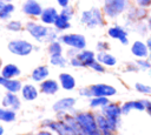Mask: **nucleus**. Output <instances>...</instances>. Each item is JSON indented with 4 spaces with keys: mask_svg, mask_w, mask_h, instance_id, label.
<instances>
[{
    "mask_svg": "<svg viewBox=\"0 0 151 135\" xmlns=\"http://www.w3.org/2000/svg\"><path fill=\"white\" fill-rule=\"evenodd\" d=\"M26 28H27V31L29 32V34H31L34 39L39 40V41L46 40L47 34H48V32H50V28H47V27H45V26H41V25H38V23H34V22H28V23L26 25Z\"/></svg>",
    "mask_w": 151,
    "mask_h": 135,
    "instance_id": "nucleus-9",
    "label": "nucleus"
},
{
    "mask_svg": "<svg viewBox=\"0 0 151 135\" xmlns=\"http://www.w3.org/2000/svg\"><path fill=\"white\" fill-rule=\"evenodd\" d=\"M88 67L90 68H92L93 70H96V72H99V73H103L104 70H105V68H104V65H101L98 60H94V61H92L90 65H88Z\"/></svg>",
    "mask_w": 151,
    "mask_h": 135,
    "instance_id": "nucleus-33",
    "label": "nucleus"
},
{
    "mask_svg": "<svg viewBox=\"0 0 151 135\" xmlns=\"http://www.w3.org/2000/svg\"><path fill=\"white\" fill-rule=\"evenodd\" d=\"M76 104V99L73 97H64L60 99L59 101H57L53 104V110L57 113H65L66 110H70L73 108V106Z\"/></svg>",
    "mask_w": 151,
    "mask_h": 135,
    "instance_id": "nucleus-10",
    "label": "nucleus"
},
{
    "mask_svg": "<svg viewBox=\"0 0 151 135\" xmlns=\"http://www.w3.org/2000/svg\"><path fill=\"white\" fill-rule=\"evenodd\" d=\"M131 52L134 56H137L139 59H145L149 55L147 45L144 43L143 41H134L132 47H131Z\"/></svg>",
    "mask_w": 151,
    "mask_h": 135,
    "instance_id": "nucleus-13",
    "label": "nucleus"
},
{
    "mask_svg": "<svg viewBox=\"0 0 151 135\" xmlns=\"http://www.w3.org/2000/svg\"><path fill=\"white\" fill-rule=\"evenodd\" d=\"M81 62H83V65H84V67L85 66H87L88 67V65L92 62V61H94V53L92 52V50H80L77 55H76Z\"/></svg>",
    "mask_w": 151,
    "mask_h": 135,
    "instance_id": "nucleus-20",
    "label": "nucleus"
},
{
    "mask_svg": "<svg viewBox=\"0 0 151 135\" xmlns=\"http://www.w3.org/2000/svg\"><path fill=\"white\" fill-rule=\"evenodd\" d=\"M0 1H4V2H6V1H11V0H0Z\"/></svg>",
    "mask_w": 151,
    "mask_h": 135,
    "instance_id": "nucleus-48",
    "label": "nucleus"
},
{
    "mask_svg": "<svg viewBox=\"0 0 151 135\" xmlns=\"http://www.w3.org/2000/svg\"><path fill=\"white\" fill-rule=\"evenodd\" d=\"M0 85H2L11 93H15V92L20 90V88H21L20 81H18V80H11V79L4 77V76H0Z\"/></svg>",
    "mask_w": 151,
    "mask_h": 135,
    "instance_id": "nucleus-16",
    "label": "nucleus"
},
{
    "mask_svg": "<svg viewBox=\"0 0 151 135\" xmlns=\"http://www.w3.org/2000/svg\"><path fill=\"white\" fill-rule=\"evenodd\" d=\"M22 96H24L25 100L32 101V100L37 99L38 92H37V89H35L34 86H32V85H26V86H24V88H22Z\"/></svg>",
    "mask_w": 151,
    "mask_h": 135,
    "instance_id": "nucleus-23",
    "label": "nucleus"
},
{
    "mask_svg": "<svg viewBox=\"0 0 151 135\" xmlns=\"http://www.w3.org/2000/svg\"><path fill=\"white\" fill-rule=\"evenodd\" d=\"M133 108V101H127L122 106V114H129Z\"/></svg>",
    "mask_w": 151,
    "mask_h": 135,
    "instance_id": "nucleus-34",
    "label": "nucleus"
},
{
    "mask_svg": "<svg viewBox=\"0 0 151 135\" xmlns=\"http://www.w3.org/2000/svg\"><path fill=\"white\" fill-rule=\"evenodd\" d=\"M59 81H60L61 87L66 90H72L76 87V80L68 73H61L59 75Z\"/></svg>",
    "mask_w": 151,
    "mask_h": 135,
    "instance_id": "nucleus-15",
    "label": "nucleus"
},
{
    "mask_svg": "<svg viewBox=\"0 0 151 135\" xmlns=\"http://www.w3.org/2000/svg\"><path fill=\"white\" fill-rule=\"evenodd\" d=\"M13 11H14V6L12 4H5L4 1H0V18L1 19L8 18Z\"/></svg>",
    "mask_w": 151,
    "mask_h": 135,
    "instance_id": "nucleus-25",
    "label": "nucleus"
},
{
    "mask_svg": "<svg viewBox=\"0 0 151 135\" xmlns=\"http://www.w3.org/2000/svg\"><path fill=\"white\" fill-rule=\"evenodd\" d=\"M22 11H24V13H26L28 15L38 16L41 14L42 8L35 0H27L22 6Z\"/></svg>",
    "mask_w": 151,
    "mask_h": 135,
    "instance_id": "nucleus-12",
    "label": "nucleus"
},
{
    "mask_svg": "<svg viewBox=\"0 0 151 135\" xmlns=\"http://www.w3.org/2000/svg\"><path fill=\"white\" fill-rule=\"evenodd\" d=\"M68 21H70V20L65 19L64 16H61V15L59 14L58 18H57L55 21H54V26H55V28L59 29V31H65V29H67V28L71 27V25H70Z\"/></svg>",
    "mask_w": 151,
    "mask_h": 135,
    "instance_id": "nucleus-27",
    "label": "nucleus"
},
{
    "mask_svg": "<svg viewBox=\"0 0 151 135\" xmlns=\"http://www.w3.org/2000/svg\"><path fill=\"white\" fill-rule=\"evenodd\" d=\"M146 45H147V48H149V50L151 52V38H150V39H147V41H146Z\"/></svg>",
    "mask_w": 151,
    "mask_h": 135,
    "instance_id": "nucleus-44",
    "label": "nucleus"
},
{
    "mask_svg": "<svg viewBox=\"0 0 151 135\" xmlns=\"http://www.w3.org/2000/svg\"><path fill=\"white\" fill-rule=\"evenodd\" d=\"M109 99L106 96H93L90 100V106L92 108H97V107H104L109 103Z\"/></svg>",
    "mask_w": 151,
    "mask_h": 135,
    "instance_id": "nucleus-26",
    "label": "nucleus"
},
{
    "mask_svg": "<svg viewBox=\"0 0 151 135\" xmlns=\"http://www.w3.org/2000/svg\"><path fill=\"white\" fill-rule=\"evenodd\" d=\"M80 21H81V23L86 25L90 28H93V27H97V26H101L104 23L103 13L100 12L99 8H92L90 11H84L81 13Z\"/></svg>",
    "mask_w": 151,
    "mask_h": 135,
    "instance_id": "nucleus-3",
    "label": "nucleus"
},
{
    "mask_svg": "<svg viewBox=\"0 0 151 135\" xmlns=\"http://www.w3.org/2000/svg\"><path fill=\"white\" fill-rule=\"evenodd\" d=\"M44 124L57 131L59 135H76L74 130L66 121H47Z\"/></svg>",
    "mask_w": 151,
    "mask_h": 135,
    "instance_id": "nucleus-8",
    "label": "nucleus"
},
{
    "mask_svg": "<svg viewBox=\"0 0 151 135\" xmlns=\"http://www.w3.org/2000/svg\"><path fill=\"white\" fill-rule=\"evenodd\" d=\"M137 66L139 68H142L143 70H146V69H149L151 67V63L149 61H146V60H138L137 61Z\"/></svg>",
    "mask_w": 151,
    "mask_h": 135,
    "instance_id": "nucleus-37",
    "label": "nucleus"
},
{
    "mask_svg": "<svg viewBox=\"0 0 151 135\" xmlns=\"http://www.w3.org/2000/svg\"><path fill=\"white\" fill-rule=\"evenodd\" d=\"M96 58H97V60H98L101 65H105V66H114V65L117 63V59H116L113 55L106 53L105 50H104V52H99Z\"/></svg>",
    "mask_w": 151,
    "mask_h": 135,
    "instance_id": "nucleus-19",
    "label": "nucleus"
},
{
    "mask_svg": "<svg viewBox=\"0 0 151 135\" xmlns=\"http://www.w3.org/2000/svg\"><path fill=\"white\" fill-rule=\"evenodd\" d=\"M2 104L6 106V107H12L14 109H18L20 107V101L13 93H7L5 95V97H4Z\"/></svg>",
    "mask_w": 151,
    "mask_h": 135,
    "instance_id": "nucleus-21",
    "label": "nucleus"
},
{
    "mask_svg": "<svg viewBox=\"0 0 151 135\" xmlns=\"http://www.w3.org/2000/svg\"><path fill=\"white\" fill-rule=\"evenodd\" d=\"M136 2L139 7H144V8L151 5V0H136Z\"/></svg>",
    "mask_w": 151,
    "mask_h": 135,
    "instance_id": "nucleus-39",
    "label": "nucleus"
},
{
    "mask_svg": "<svg viewBox=\"0 0 151 135\" xmlns=\"http://www.w3.org/2000/svg\"><path fill=\"white\" fill-rule=\"evenodd\" d=\"M101 114L107 119L112 129L116 130L117 127L119 126V117L122 115V107H119L116 103H110L109 102L106 106L103 107Z\"/></svg>",
    "mask_w": 151,
    "mask_h": 135,
    "instance_id": "nucleus-2",
    "label": "nucleus"
},
{
    "mask_svg": "<svg viewBox=\"0 0 151 135\" xmlns=\"http://www.w3.org/2000/svg\"><path fill=\"white\" fill-rule=\"evenodd\" d=\"M15 119V113L12 110H6V109H1L0 108V120L6 121V122H11Z\"/></svg>",
    "mask_w": 151,
    "mask_h": 135,
    "instance_id": "nucleus-29",
    "label": "nucleus"
},
{
    "mask_svg": "<svg viewBox=\"0 0 151 135\" xmlns=\"http://www.w3.org/2000/svg\"><path fill=\"white\" fill-rule=\"evenodd\" d=\"M2 76L4 77H7V79H11V77H14V76H18L20 74V69L15 66V65H6L4 68H2Z\"/></svg>",
    "mask_w": 151,
    "mask_h": 135,
    "instance_id": "nucleus-24",
    "label": "nucleus"
},
{
    "mask_svg": "<svg viewBox=\"0 0 151 135\" xmlns=\"http://www.w3.org/2000/svg\"><path fill=\"white\" fill-rule=\"evenodd\" d=\"M145 15H146V11L144 9V7H139V8L134 9V13H133V16L134 18L140 19V18H144Z\"/></svg>",
    "mask_w": 151,
    "mask_h": 135,
    "instance_id": "nucleus-35",
    "label": "nucleus"
},
{
    "mask_svg": "<svg viewBox=\"0 0 151 135\" xmlns=\"http://www.w3.org/2000/svg\"><path fill=\"white\" fill-rule=\"evenodd\" d=\"M8 49L13 54L24 56V55H28L33 50V46H32V43H29L28 41H25V40H14L8 43Z\"/></svg>",
    "mask_w": 151,
    "mask_h": 135,
    "instance_id": "nucleus-6",
    "label": "nucleus"
},
{
    "mask_svg": "<svg viewBox=\"0 0 151 135\" xmlns=\"http://www.w3.org/2000/svg\"><path fill=\"white\" fill-rule=\"evenodd\" d=\"M79 94H80V95H85V96H91L90 88H83V89H80Z\"/></svg>",
    "mask_w": 151,
    "mask_h": 135,
    "instance_id": "nucleus-41",
    "label": "nucleus"
},
{
    "mask_svg": "<svg viewBox=\"0 0 151 135\" xmlns=\"http://www.w3.org/2000/svg\"><path fill=\"white\" fill-rule=\"evenodd\" d=\"M59 13L57 12L55 8L53 7H47L45 9H42L41 14H40V18H41V21L47 23V25H51V23H54L55 19L58 18Z\"/></svg>",
    "mask_w": 151,
    "mask_h": 135,
    "instance_id": "nucleus-14",
    "label": "nucleus"
},
{
    "mask_svg": "<svg viewBox=\"0 0 151 135\" xmlns=\"http://www.w3.org/2000/svg\"><path fill=\"white\" fill-rule=\"evenodd\" d=\"M47 76H48V68L46 66H39L32 73V79L34 81H42Z\"/></svg>",
    "mask_w": 151,
    "mask_h": 135,
    "instance_id": "nucleus-22",
    "label": "nucleus"
},
{
    "mask_svg": "<svg viewBox=\"0 0 151 135\" xmlns=\"http://www.w3.org/2000/svg\"><path fill=\"white\" fill-rule=\"evenodd\" d=\"M90 88V93H91V96H112L117 93V89L110 85H105V83H97V85H93Z\"/></svg>",
    "mask_w": 151,
    "mask_h": 135,
    "instance_id": "nucleus-7",
    "label": "nucleus"
},
{
    "mask_svg": "<svg viewBox=\"0 0 151 135\" xmlns=\"http://www.w3.org/2000/svg\"><path fill=\"white\" fill-rule=\"evenodd\" d=\"M134 88H136L137 92H139V93H143V94H151V87L147 86V85L137 82V83L134 85Z\"/></svg>",
    "mask_w": 151,
    "mask_h": 135,
    "instance_id": "nucleus-31",
    "label": "nucleus"
},
{
    "mask_svg": "<svg viewBox=\"0 0 151 135\" xmlns=\"http://www.w3.org/2000/svg\"><path fill=\"white\" fill-rule=\"evenodd\" d=\"M48 52H50V54L51 55H55V54H61V52H63V48H61V45H60V42H58V41H52L51 42V45H50V47H48Z\"/></svg>",
    "mask_w": 151,
    "mask_h": 135,
    "instance_id": "nucleus-30",
    "label": "nucleus"
},
{
    "mask_svg": "<svg viewBox=\"0 0 151 135\" xmlns=\"http://www.w3.org/2000/svg\"><path fill=\"white\" fill-rule=\"evenodd\" d=\"M147 26H149V28L151 29V16L149 18V22H147Z\"/></svg>",
    "mask_w": 151,
    "mask_h": 135,
    "instance_id": "nucleus-45",
    "label": "nucleus"
},
{
    "mask_svg": "<svg viewBox=\"0 0 151 135\" xmlns=\"http://www.w3.org/2000/svg\"><path fill=\"white\" fill-rule=\"evenodd\" d=\"M7 28L11 31H20L21 29V23L19 21H12L7 25Z\"/></svg>",
    "mask_w": 151,
    "mask_h": 135,
    "instance_id": "nucleus-36",
    "label": "nucleus"
},
{
    "mask_svg": "<svg viewBox=\"0 0 151 135\" xmlns=\"http://www.w3.org/2000/svg\"><path fill=\"white\" fill-rule=\"evenodd\" d=\"M150 59H151V54H150Z\"/></svg>",
    "mask_w": 151,
    "mask_h": 135,
    "instance_id": "nucleus-49",
    "label": "nucleus"
},
{
    "mask_svg": "<svg viewBox=\"0 0 151 135\" xmlns=\"http://www.w3.org/2000/svg\"><path fill=\"white\" fill-rule=\"evenodd\" d=\"M126 0H105L104 13L110 18H116L126 8Z\"/></svg>",
    "mask_w": 151,
    "mask_h": 135,
    "instance_id": "nucleus-4",
    "label": "nucleus"
},
{
    "mask_svg": "<svg viewBox=\"0 0 151 135\" xmlns=\"http://www.w3.org/2000/svg\"><path fill=\"white\" fill-rule=\"evenodd\" d=\"M71 65L73 66V67H84V65H83V62L77 58V56H73V58H71Z\"/></svg>",
    "mask_w": 151,
    "mask_h": 135,
    "instance_id": "nucleus-38",
    "label": "nucleus"
},
{
    "mask_svg": "<svg viewBox=\"0 0 151 135\" xmlns=\"http://www.w3.org/2000/svg\"><path fill=\"white\" fill-rule=\"evenodd\" d=\"M51 63L54 65V66L65 67L66 63H67V60L61 54H55V55H51Z\"/></svg>",
    "mask_w": 151,
    "mask_h": 135,
    "instance_id": "nucleus-28",
    "label": "nucleus"
},
{
    "mask_svg": "<svg viewBox=\"0 0 151 135\" xmlns=\"http://www.w3.org/2000/svg\"><path fill=\"white\" fill-rule=\"evenodd\" d=\"M59 40L63 43H65L72 48H76L78 50L84 49L86 46V39L81 34H64L60 36Z\"/></svg>",
    "mask_w": 151,
    "mask_h": 135,
    "instance_id": "nucleus-5",
    "label": "nucleus"
},
{
    "mask_svg": "<svg viewBox=\"0 0 151 135\" xmlns=\"http://www.w3.org/2000/svg\"><path fill=\"white\" fill-rule=\"evenodd\" d=\"M74 117L77 119V121L80 123V126L83 127L84 131L87 135H101L97 121H96V115H93L90 112H81L74 115Z\"/></svg>",
    "mask_w": 151,
    "mask_h": 135,
    "instance_id": "nucleus-1",
    "label": "nucleus"
},
{
    "mask_svg": "<svg viewBox=\"0 0 151 135\" xmlns=\"http://www.w3.org/2000/svg\"><path fill=\"white\" fill-rule=\"evenodd\" d=\"M57 2H58L61 7H66V6H68L70 0H57Z\"/></svg>",
    "mask_w": 151,
    "mask_h": 135,
    "instance_id": "nucleus-42",
    "label": "nucleus"
},
{
    "mask_svg": "<svg viewBox=\"0 0 151 135\" xmlns=\"http://www.w3.org/2000/svg\"><path fill=\"white\" fill-rule=\"evenodd\" d=\"M2 133H4V129H2V127L0 126V135H2Z\"/></svg>",
    "mask_w": 151,
    "mask_h": 135,
    "instance_id": "nucleus-47",
    "label": "nucleus"
},
{
    "mask_svg": "<svg viewBox=\"0 0 151 135\" xmlns=\"http://www.w3.org/2000/svg\"><path fill=\"white\" fill-rule=\"evenodd\" d=\"M37 135H52L50 131H46V130H42V131H40V133H38Z\"/></svg>",
    "mask_w": 151,
    "mask_h": 135,
    "instance_id": "nucleus-43",
    "label": "nucleus"
},
{
    "mask_svg": "<svg viewBox=\"0 0 151 135\" xmlns=\"http://www.w3.org/2000/svg\"><path fill=\"white\" fill-rule=\"evenodd\" d=\"M96 121H97L98 128H99V130H100L101 134L110 133V131H114V130L112 129V127L110 126L107 119H106L103 114H96Z\"/></svg>",
    "mask_w": 151,
    "mask_h": 135,
    "instance_id": "nucleus-18",
    "label": "nucleus"
},
{
    "mask_svg": "<svg viewBox=\"0 0 151 135\" xmlns=\"http://www.w3.org/2000/svg\"><path fill=\"white\" fill-rule=\"evenodd\" d=\"M101 135H113V131H110V133H105V134H101Z\"/></svg>",
    "mask_w": 151,
    "mask_h": 135,
    "instance_id": "nucleus-46",
    "label": "nucleus"
},
{
    "mask_svg": "<svg viewBox=\"0 0 151 135\" xmlns=\"http://www.w3.org/2000/svg\"><path fill=\"white\" fill-rule=\"evenodd\" d=\"M60 15L64 16L65 19L70 20L72 16H73V8L70 7V6H66V7H63L61 12H60Z\"/></svg>",
    "mask_w": 151,
    "mask_h": 135,
    "instance_id": "nucleus-32",
    "label": "nucleus"
},
{
    "mask_svg": "<svg viewBox=\"0 0 151 135\" xmlns=\"http://www.w3.org/2000/svg\"><path fill=\"white\" fill-rule=\"evenodd\" d=\"M107 48H109V46H107L106 42H99V43L97 45V49H98L99 52H104V50H106Z\"/></svg>",
    "mask_w": 151,
    "mask_h": 135,
    "instance_id": "nucleus-40",
    "label": "nucleus"
},
{
    "mask_svg": "<svg viewBox=\"0 0 151 135\" xmlns=\"http://www.w3.org/2000/svg\"><path fill=\"white\" fill-rule=\"evenodd\" d=\"M109 35L112 39H118L123 45H127L129 43V39H127V33L124 28L119 27V26H113L111 28H109L107 31Z\"/></svg>",
    "mask_w": 151,
    "mask_h": 135,
    "instance_id": "nucleus-11",
    "label": "nucleus"
},
{
    "mask_svg": "<svg viewBox=\"0 0 151 135\" xmlns=\"http://www.w3.org/2000/svg\"><path fill=\"white\" fill-rule=\"evenodd\" d=\"M41 92L45 94H55L59 89V85L55 80H45L40 85Z\"/></svg>",
    "mask_w": 151,
    "mask_h": 135,
    "instance_id": "nucleus-17",
    "label": "nucleus"
}]
</instances>
